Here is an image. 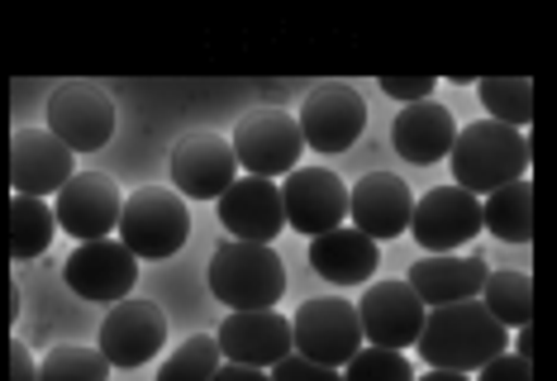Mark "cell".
I'll list each match as a JSON object with an SVG mask.
<instances>
[{
  "label": "cell",
  "instance_id": "1",
  "mask_svg": "<svg viewBox=\"0 0 557 381\" xmlns=\"http://www.w3.org/2000/svg\"><path fill=\"white\" fill-rule=\"evenodd\" d=\"M414 348H420V358L429 367L472 377L476 367H486L491 358H500V353L510 348V329L491 320L481 300L434 305V310H424V324H420Z\"/></svg>",
  "mask_w": 557,
  "mask_h": 381
},
{
  "label": "cell",
  "instance_id": "18",
  "mask_svg": "<svg viewBox=\"0 0 557 381\" xmlns=\"http://www.w3.org/2000/svg\"><path fill=\"white\" fill-rule=\"evenodd\" d=\"M410 210H414V196L396 172H367L358 186H348V220L372 244L400 238L410 229Z\"/></svg>",
  "mask_w": 557,
  "mask_h": 381
},
{
  "label": "cell",
  "instance_id": "10",
  "mask_svg": "<svg viewBox=\"0 0 557 381\" xmlns=\"http://www.w3.org/2000/svg\"><path fill=\"white\" fill-rule=\"evenodd\" d=\"M120 206H124V196H120L115 176L72 172L67 186H62L53 200V220H58V229H67L72 238L96 244V238H110V229L120 224Z\"/></svg>",
  "mask_w": 557,
  "mask_h": 381
},
{
  "label": "cell",
  "instance_id": "16",
  "mask_svg": "<svg viewBox=\"0 0 557 381\" xmlns=\"http://www.w3.org/2000/svg\"><path fill=\"white\" fill-rule=\"evenodd\" d=\"M77 172V152H67L48 130H15L10 138V186L15 196H58Z\"/></svg>",
  "mask_w": 557,
  "mask_h": 381
},
{
  "label": "cell",
  "instance_id": "19",
  "mask_svg": "<svg viewBox=\"0 0 557 381\" xmlns=\"http://www.w3.org/2000/svg\"><path fill=\"white\" fill-rule=\"evenodd\" d=\"M220 224L230 229L238 244H272L286 229L282 190L262 176H238V182L220 196Z\"/></svg>",
  "mask_w": 557,
  "mask_h": 381
},
{
  "label": "cell",
  "instance_id": "20",
  "mask_svg": "<svg viewBox=\"0 0 557 381\" xmlns=\"http://www.w3.org/2000/svg\"><path fill=\"white\" fill-rule=\"evenodd\" d=\"M481 282H486V258H476V253H429V258L410 262L405 286L420 296L424 310H434V305L476 300Z\"/></svg>",
  "mask_w": 557,
  "mask_h": 381
},
{
  "label": "cell",
  "instance_id": "2",
  "mask_svg": "<svg viewBox=\"0 0 557 381\" xmlns=\"http://www.w3.org/2000/svg\"><path fill=\"white\" fill-rule=\"evenodd\" d=\"M529 158H534L529 134L505 130V124H496V120H476V124H467V130H458V138H453L448 162H453V176H458L453 186H462L467 196L481 200V196H491V190L519 182L524 168H529Z\"/></svg>",
  "mask_w": 557,
  "mask_h": 381
},
{
  "label": "cell",
  "instance_id": "13",
  "mask_svg": "<svg viewBox=\"0 0 557 381\" xmlns=\"http://www.w3.org/2000/svg\"><path fill=\"white\" fill-rule=\"evenodd\" d=\"M410 234L420 238V248H429V253H453V248L472 244L481 234V200L467 196L462 186L424 190L410 210Z\"/></svg>",
  "mask_w": 557,
  "mask_h": 381
},
{
  "label": "cell",
  "instance_id": "21",
  "mask_svg": "<svg viewBox=\"0 0 557 381\" xmlns=\"http://www.w3.org/2000/svg\"><path fill=\"white\" fill-rule=\"evenodd\" d=\"M453 138H458V120H453L448 106L438 100H414V106H400L396 124H391V144L410 168H434L453 152Z\"/></svg>",
  "mask_w": 557,
  "mask_h": 381
},
{
  "label": "cell",
  "instance_id": "36",
  "mask_svg": "<svg viewBox=\"0 0 557 381\" xmlns=\"http://www.w3.org/2000/svg\"><path fill=\"white\" fill-rule=\"evenodd\" d=\"M414 381H472L467 372H443V367H429L424 377H414Z\"/></svg>",
  "mask_w": 557,
  "mask_h": 381
},
{
  "label": "cell",
  "instance_id": "4",
  "mask_svg": "<svg viewBox=\"0 0 557 381\" xmlns=\"http://www.w3.org/2000/svg\"><path fill=\"white\" fill-rule=\"evenodd\" d=\"M115 229H120V244L129 248L134 258L162 262L186 248V238H191V210H186V200L176 196V190L144 186L120 206Z\"/></svg>",
  "mask_w": 557,
  "mask_h": 381
},
{
  "label": "cell",
  "instance_id": "9",
  "mask_svg": "<svg viewBox=\"0 0 557 381\" xmlns=\"http://www.w3.org/2000/svg\"><path fill=\"white\" fill-rule=\"evenodd\" d=\"M276 190H282L286 229H296V234L320 238L348 220V186L338 182L334 168H296L282 176Z\"/></svg>",
  "mask_w": 557,
  "mask_h": 381
},
{
  "label": "cell",
  "instance_id": "15",
  "mask_svg": "<svg viewBox=\"0 0 557 381\" xmlns=\"http://www.w3.org/2000/svg\"><path fill=\"white\" fill-rule=\"evenodd\" d=\"M352 310H358V324H362V343H372V348L405 353L420 339V324H424V305L405 282L367 286L362 300H352Z\"/></svg>",
  "mask_w": 557,
  "mask_h": 381
},
{
  "label": "cell",
  "instance_id": "8",
  "mask_svg": "<svg viewBox=\"0 0 557 381\" xmlns=\"http://www.w3.org/2000/svg\"><path fill=\"white\" fill-rule=\"evenodd\" d=\"M48 134L67 152H96L115 134V100L91 82H67L48 96Z\"/></svg>",
  "mask_w": 557,
  "mask_h": 381
},
{
  "label": "cell",
  "instance_id": "33",
  "mask_svg": "<svg viewBox=\"0 0 557 381\" xmlns=\"http://www.w3.org/2000/svg\"><path fill=\"white\" fill-rule=\"evenodd\" d=\"M10 381H39V362L29 358L24 339H10Z\"/></svg>",
  "mask_w": 557,
  "mask_h": 381
},
{
  "label": "cell",
  "instance_id": "5",
  "mask_svg": "<svg viewBox=\"0 0 557 381\" xmlns=\"http://www.w3.org/2000/svg\"><path fill=\"white\" fill-rule=\"evenodd\" d=\"M234 148V162L244 168L248 176H262V182H276V176L296 172L300 152V130H296V114L286 110H252L238 120V130L230 138Z\"/></svg>",
  "mask_w": 557,
  "mask_h": 381
},
{
  "label": "cell",
  "instance_id": "17",
  "mask_svg": "<svg viewBox=\"0 0 557 381\" xmlns=\"http://www.w3.org/2000/svg\"><path fill=\"white\" fill-rule=\"evenodd\" d=\"M220 358L238 367H276L290 353V320L276 310H230V320L220 324Z\"/></svg>",
  "mask_w": 557,
  "mask_h": 381
},
{
  "label": "cell",
  "instance_id": "29",
  "mask_svg": "<svg viewBox=\"0 0 557 381\" xmlns=\"http://www.w3.org/2000/svg\"><path fill=\"white\" fill-rule=\"evenodd\" d=\"M344 381H414V372H410V358H405V353L362 343V348L344 362Z\"/></svg>",
  "mask_w": 557,
  "mask_h": 381
},
{
  "label": "cell",
  "instance_id": "14",
  "mask_svg": "<svg viewBox=\"0 0 557 381\" xmlns=\"http://www.w3.org/2000/svg\"><path fill=\"white\" fill-rule=\"evenodd\" d=\"M168 343V315L153 300H120L100 324L96 353L110 367H144Z\"/></svg>",
  "mask_w": 557,
  "mask_h": 381
},
{
  "label": "cell",
  "instance_id": "30",
  "mask_svg": "<svg viewBox=\"0 0 557 381\" xmlns=\"http://www.w3.org/2000/svg\"><path fill=\"white\" fill-rule=\"evenodd\" d=\"M272 381H344V372L338 367H320L310 358H300V353H286L276 367H268Z\"/></svg>",
  "mask_w": 557,
  "mask_h": 381
},
{
  "label": "cell",
  "instance_id": "35",
  "mask_svg": "<svg viewBox=\"0 0 557 381\" xmlns=\"http://www.w3.org/2000/svg\"><path fill=\"white\" fill-rule=\"evenodd\" d=\"M510 343H515V358H534V329L529 324H519V334Z\"/></svg>",
  "mask_w": 557,
  "mask_h": 381
},
{
  "label": "cell",
  "instance_id": "26",
  "mask_svg": "<svg viewBox=\"0 0 557 381\" xmlns=\"http://www.w3.org/2000/svg\"><path fill=\"white\" fill-rule=\"evenodd\" d=\"M476 96L496 124L529 134V120H534V86H529V76H486L476 86Z\"/></svg>",
  "mask_w": 557,
  "mask_h": 381
},
{
  "label": "cell",
  "instance_id": "27",
  "mask_svg": "<svg viewBox=\"0 0 557 381\" xmlns=\"http://www.w3.org/2000/svg\"><path fill=\"white\" fill-rule=\"evenodd\" d=\"M220 362L224 358H220V343H214V334H191L168 362H162L158 381H210L214 372H220Z\"/></svg>",
  "mask_w": 557,
  "mask_h": 381
},
{
  "label": "cell",
  "instance_id": "12",
  "mask_svg": "<svg viewBox=\"0 0 557 381\" xmlns=\"http://www.w3.org/2000/svg\"><path fill=\"white\" fill-rule=\"evenodd\" d=\"M62 282L77 291L82 300L96 305H120L129 300V291L138 282V258L115 238H96V244H82L62 267Z\"/></svg>",
  "mask_w": 557,
  "mask_h": 381
},
{
  "label": "cell",
  "instance_id": "32",
  "mask_svg": "<svg viewBox=\"0 0 557 381\" xmlns=\"http://www.w3.org/2000/svg\"><path fill=\"white\" fill-rule=\"evenodd\" d=\"M472 381H534V367H529V358L500 353V358H491L486 367H476Z\"/></svg>",
  "mask_w": 557,
  "mask_h": 381
},
{
  "label": "cell",
  "instance_id": "7",
  "mask_svg": "<svg viewBox=\"0 0 557 381\" xmlns=\"http://www.w3.org/2000/svg\"><path fill=\"white\" fill-rule=\"evenodd\" d=\"M296 130H300V144L314 152H329V158L348 152L367 130V100L344 82H324L300 100Z\"/></svg>",
  "mask_w": 557,
  "mask_h": 381
},
{
  "label": "cell",
  "instance_id": "31",
  "mask_svg": "<svg viewBox=\"0 0 557 381\" xmlns=\"http://www.w3.org/2000/svg\"><path fill=\"white\" fill-rule=\"evenodd\" d=\"M382 91L400 106H414V100H434V76H382Z\"/></svg>",
  "mask_w": 557,
  "mask_h": 381
},
{
  "label": "cell",
  "instance_id": "25",
  "mask_svg": "<svg viewBox=\"0 0 557 381\" xmlns=\"http://www.w3.org/2000/svg\"><path fill=\"white\" fill-rule=\"evenodd\" d=\"M481 305H486V315L505 329H519L529 324V315H534V282H529V272H486V282H481Z\"/></svg>",
  "mask_w": 557,
  "mask_h": 381
},
{
  "label": "cell",
  "instance_id": "11",
  "mask_svg": "<svg viewBox=\"0 0 557 381\" xmlns=\"http://www.w3.org/2000/svg\"><path fill=\"white\" fill-rule=\"evenodd\" d=\"M238 182V162L230 138L220 134H186L172 148V190L182 200H220Z\"/></svg>",
  "mask_w": 557,
  "mask_h": 381
},
{
  "label": "cell",
  "instance_id": "22",
  "mask_svg": "<svg viewBox=\"0 0 557 381\" xmlns=\"http://www.w3.org/2000/svg\"><path fill=\"white\" fill-rule=\"evenodd\" d=\"M310 267L334 286H372V272L382 267V248L358 229L338 224L329 234L310 238Z\"/></svg>",
  "mask_w": 557,
  "mask_h": 381
},
{
  "label": "cell",
  "instance_id": "34",
  "mask_svg": "<svg viewBox=\"0 0 557 381\" xmlns=\"http://www.w3.org/2000/svg\"><path fill=\"white\" fill-rule=\"evenodd\" d=\"M210 381H272L262 367H238V362H220V372H214Z\"/></svg>",
  "mask_w": 557,
  "mask_h": 381
},
{
  "label": "cell",
  "instance_id": "6",
  "mask_svg": "<svg viewBox=\"0 0 557 381\" xmlns=\"http://www.w3.org/2000/svg\"><path fill=\"white\" fill-rule=\"evenodd\" d=\"M358 348H362V324L352 300L338 296L306 300L296 310V320H290V353H300V358L320 367H344Z\"/></svg>",
  "mask_w": 557,
  "mask_h": 381
},
{
  "label": "cell",
  "instance_id": "28",
  "mask_svg": "<svg viewBox=\"0 0 557 381\" xmlns=\"http://www.w3.org/2000/svg\"><path fill=\"white\" fill-rule=\"evenodd\" d=\"M106 377L110 362L96 348H82V343H58L39 362V381H106Z\"/></svg>",
  "mask_w": 557,
  "mask_h": 381
},
{
  "label": "cell",
  "instance_id": "23",
  "mask_svg": "<svg viewBox=\"0 0 557 381\" xmlns=\"http://www.w3.org/2000/svg\"><path fill=\"white\" fill-rule=\"evenodd\" d=\"M481 229H491L500 244H529L534 238V186H529V176L481 200Z\"/></svg>",
  "mask_w": 557,
  "mask_h": 381
},
{
  "label": "cell",
  "instance_id": "37",
  "mask_svg": "<svg viewBox=\"0 0 557 381\" xmlns=\"http://www.w3.org/2000/svg\"><path fill=\"white\" fill-rule=\"evenodd\" d=\"M20 305H24V291L10 286V320H20Z\"/></svg>",
  "mask_w": 557,
  "mask_h": 381
},
{
  "label": "cell",
  "instance_id": "24",
  "mask_svg": "<svg viewBox=\"0 0 557 381\" xmlns=\"http://www.w3.org/2000/svg\"><path fill=\"white\" fill-rule=\"evenodd\" d=\"M53 234H58V220H53V206L39 196H15L10 200V258L15 262H34L53 248Z\"/></svg>",
  "mask_w": 557,
  "mask_h": 381
},
{
  "label": "cell",
  "instance_id": "3",
  "mask_svg": "<svg viewBox=\"0 0 557 381\" xmlns=\"http://www.w3.org/2000/svg\"><path fill=\"white\" fill-rule=\"evenodd\" d=\"M210 291L230 310H272L286 296V267L272 244H238V238H230L210 258Z\"/></svg>",
  "mask_w": 557,
  "mask_h": 381
}]
</instances>
